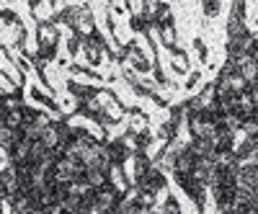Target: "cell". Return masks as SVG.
<instances>
[{"mask_svg": "<svg viewBox=\"0 0 258 214\" xmlns=\"http://www.w3.org/2000/svg\"><path fill=\"white\" fill-rule=\"evenodd\" d=\"M204 13H207V16L220 13V3H214V0H212V3H204Z\"/></svg>", "mask_w": 258, "mask_h": 214, "instance_id": "1", "label": "cell"}]
</instances>
